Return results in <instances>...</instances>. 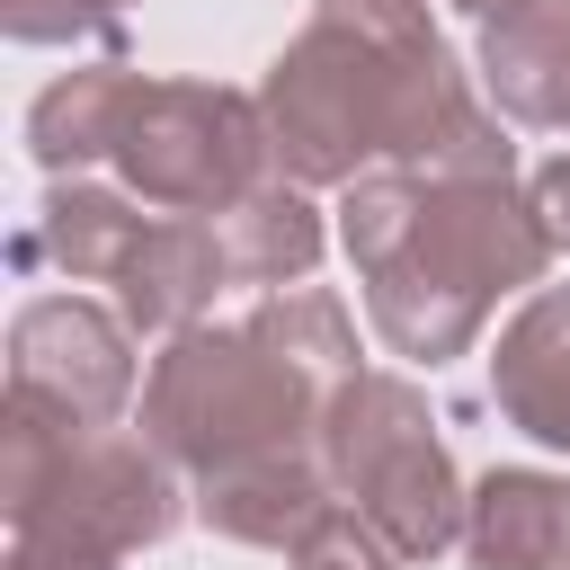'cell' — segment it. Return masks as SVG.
Here are the masks:
<instances>
[{
  "mask_svg": "<svg viewBox=\"0 0 570 570\" xmlns=\"http://www.w3.org/2000/svg\"><path fill=\"white\" fill-rule=\"evenodd\" d=\"M160 525L169 499L134 445H80V410L9 392V570H116Z\"/></svg>",
  "mask_w": 570,
  "mask_h": 570,
  "instance_id": "6da1fadb",
  "label": "cell"
},
{
  "mask_svg": "<svg viewBox=\"0 0 570 570\" xmlns=\"http://www.w3.org/2000/svg\"><path fill=\"white\" fill-rule=\"evenodd\" d=\"M18 392H45L62 410H107L125 392V356L116 330L80 303H36L18 321Z\"/></svg>",
  "mask_w": 570,
  "mask_h": 570,
  "instance_id": "7a4b0ae2",
  "label": "cell"
}]
</instances>
